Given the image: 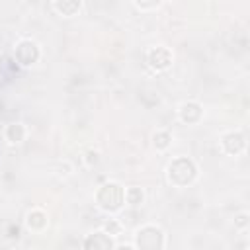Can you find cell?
Listing matches in <instances>:
<instances>
[{"label": "cell", "instance_id": "obj_1", "mask_svg": "<svg viewBox=\"0 0 250 250\" xmlns=\"http://www.w3.org/2000/svg\"><path fill=\"white\" fill-rule=\"evenodd\" d=\"M168 182L176 188H188L197 178V164L188 156H178L168 164Z\"/></svg>", "mask_w": 250, "mask_h": 250}, {"label": "cell", "instance_id": "obj_2", "mask_svg": "<svg viewBox=\"0 0 250 250\" xmlns=\"http://www.w3.org/2000/svg\"><path fill=\"white\" fill-rule=\"evenodd\" d=\"M96 203L105 213H115L125 203V189L115 182H105L96 191Z\"/></svg>", "mask_w": 250, "mask_h": 250}, {"label": "cell", "instance_id": "obj_3", "mask_svg": "<svg viewBox=\"0 0 250 250\" xmlns=\"http://www.w3.org/2000/svg\"><path fill=\"white\" fill-rule=\"evenodd\" d=\"M164 232L156 225H145L135 234V250H162Z\"/></svg>", "mask_w": 250, "mask_h": 250}, {"label": "cell", "instance_id": "obj_4", "mask_svg": "<svg viewBox=\"0 0 250 250\" xmlns=\"http://www.w3.org/2000/svg\"><path fill=\"white\" fill-rule=\"evenodd\" d=\"M39 57H41L39 45L31 39H21L14 49V59L20 66H31L39 61Z\"/></svg>", "mask_w": 250, "mask_h": 250}, {"label": "cell", "instance_id": "obj_5", "mask_svg": "<svg viewBox=\"0 0 250 250\" xmlns=\"http://www.w3.org/2000/svg\"><path fill=\"white\" fill-rule=\"evenodd\" d=\"M146 62L152 70L160 72V70H166L170 64H172V51L168 47H152L148 53H146Z\"/></svg>", "mask_w": 250, "mask_h": 250}, {"label": "cell", "instance_id": "obj_6", "mask_svg": "<svg viewBox=\"0 0 250 250\" xmlns=\"http://www.w3.org/2000/svg\"><path fill=\"white\" fill-rule=\"evenodd\" d=\"M221 148L227 154L236 156V154H240L246 148V137L240 131H229V133H225L221 137Z\"/></svg>", "mask_w": 250, "mask_h": 250}, {"label": "cell", "instance_id": "obj_7", "mask_svg": "<svg viewBox=\"0 0 250 250\" xmlns=\"http://www.w3.org/2000/svg\"><path fill=\"white\" fill-rule=\"evenodd\" d=\"M113 236L105 234L104 230H96L92 234H88L82 242V250H113Z\"/></svg>", "mask_w": 250, "mask_h": 250}, {"label": "cell", "instance_id": "obj_8", "mask_svg": "<svg viewBox=\"0 0 250 250\" xmlns=\"http://www.w3.org/2000/svg\"><path fill=\"white\" fill-rule=\"evenodd\" d=\"M203 117V107L197 104V102H184L182 107H180V119L188 125H193L197 123L199 119Z\"/></svg>", "mask_w": 250, "mask_h": 250}, {"label": "cell", "instance_id": "obj_9", "mask_svg": "<svg viewBox=\"0 0 250 250\" xmlns=\"http://www.w3.org/2000/svg\"><path fill=\"white\" fill-rule=\"evenodd\" d=\"M47 223H49V219H47V213H45L43 209H31V211L25 215V225H27V229L33 230V232L43 230V229L47 227Z\"/></svg>", "mask_w": 250, "mask_h": 250}, {"label": "cell", "instance_id": "obj_10", "mask_svg": "<svg viewBox=\"0 0 250 250\" xmlns=\"http://www.w3.org/2000/svg\"><path fill=\"white\" fill-rule=\"evenodd\" d=\"M4 135H6V141H8V143L18 145V143H21V141L25 139L27 131H25V125H23V123H10V125L6 127V131H4Z\"/></svg>", "mask_w": 250, "mask_h": 250}, {"label": "cell", "instance_id": "obj_11", "mask_svg": "<svg viewBox=\"0 0 250 250\" xmlns=\"http://www.w3.org/2000/svg\"><path fill=\"white\" fill-rule=\"evenodd\" d=\"M82 2L78 0H62V2H53V10H57L61 16H74L76 12H80Z\"/></svg>", "mask_w": 250, "mask_h": 250}, {"label": "cell", "instance_id": "obj_12", "mask_svg": "<svg viewBox=\"0 0 250 250\" xmlns=\"http://www.w3.org/2000/svg\"><path fill=\"white\" fill-rule=\"evenodd\" d=\"M170 143H172V135L168 131H156L152 135V145L156 150H166L170 146Z\"/></svg>", "mask_w": 250, "mask_h": 250}, {"label": "cell", "instance_id": "obj_13", "mask_svg": "<svg viewBox=\"0 0 250 250\" xmlns=\"http://www.w3.org/2000/svg\"><path fill=\"white\" fill-rule=\"evenodd\" d=\"M125 201L129 205H141L145 201V191L137 186H131V188L125 189Z\"/></svg>", "mask_w": 250, "mask_h": 250}, {"label": "cell", "instance_id": "obj_14", "mask_svg": "<svg viewBox=\"0 0 250 250\" xmlns=\"http://www.w3.org/2000/svg\"><path fill=\"white\" fill-rule=\"evenodd\" d=\"M104 232L109 234V236H117V234L121 232V225H119L115 219H109V221L104 223Z\"/></svg>", "mask_w": 250, "mask_h": 250}, {"label": "cell", "instance_id": "obj_15", "mask_svg": "<svg viewBox=\"0 0 250 250\" xmlns=\"http://www.w3.org/2000/svg\"><path fill=\"white\" fill-rule=\"evenodd\" d=\"M84 160H86L88 166H96V164L100 162V152H98V150H88Z\"/></svg>", "mask_w": 250, "mask_h": 250}, {"label": "cell", "instance_id": "obj_16", "mask_svg": "<svg viewBox=\"0 0 250 250\" xmlns=\"http://www.w3.org/2000/svg\"><path fill=\"white\" fill-rule=\"evenodd\" d=\"M234 227L236 229H246L248 227V213H240L234 217Z\"/></svg>", "mask_w": 250, "mask_h": 250}, {"label": "cell", "instance_id": "obj_17", "mask_svg": "<svg viewBox=\"0 0 250 250\" xmlns=\"http://www.w3.org/2000/svg\"><path fill=\"white\" fill-rule=\"evenodd\" d=\"M133 6L139 10H150V8H158V2H135Z\"/></svg>", "mask_w": 250, "mask_h": 250}, {"label": "cell", "instance_id": "obj_18", "mask_svg": "<svg viewBox=\"0 0 250 250\" xmlns=\"http://www.w3.org/2000/svg\"><path fill=\"white\" fill-rule=\"evenodd\" d=\"M113 250H135L131 244H121V246H115Z\"/></svg>", "mask_w": 250, "mask_h": 250}]
</instances>
